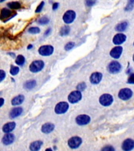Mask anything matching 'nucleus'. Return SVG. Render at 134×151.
I'll list each match as a JSON object with an SVG mask.
<instances>
[{"label":"nucleus","instance_id":"6e6552de","mask_svg":"<svg viewBox=\"0 0 134 151\" xmlns=\"http://www.w3.org/2000/svg\"><path fill=\"white\" fill-rule=\"evenodd\" d=\"M54 48L53 46H50V45H45V46H42V47H39L38 49V53H39L40 55L42 56H49L51 55L53 53Z\"/></svg>","mask_w":134,"mask_h":151},{"label":"nucleus","instance_id":"72a5a7b5","mask_svg":"<svg viewBox=\"0 0 134 151\" xmlns=\"http://www.w3.org/2000/svg\"><path fill=\"white\" fill-rule=\"evenodd\" d=\"M133 3H132V2H128V4H127V6L125 7V11H131V10H133Z\"/></svg>","mask_w":134,"mask_h":151},{"label":"nucleus","instance_id":"58836bf2","mask_svg":"<svg viewBox=\"0 0 134 151\" xmlns=\"http://www.w3.org/2000/svg\"><path fill=\"white\" fill-rule=\"evenodd\" d=\"M51 33V28H48V29H46V31L44 32V36H48V35H49Z\"/></svg>","mask_w":134,"mask_h":151},{"label":"nucleus","instance_id":"20e7f679","mask_svg":"<svg viewBox=\"0 0 134 151\" xmlns=\"http://www.w3.org/2000/svg\"><path fill=\"white\" fill-rule=\"evenodd\" d=\"M68 109H69V105H68V102L61 101V102L56 104V106H55V109H54V111L56 114H63L68 110Z\"/></svg>","mask_w":134,"mask_h":151},{"label":"nucleus","instance_id":"9d476101","mask_svg":"<svg viewBox=\"0 0 134 151\" xmlns=\"http://www.w3.org/2000/svg\"><path fill=\"white\" fill-rule=\"evenodd\" d=\"M90 116L88 115H85V114H82V115L78 116L75 121L77 123V124L80 125V126H83V125L88 124L90 122Z\"/></svg>","mask_w":134,"mask_h":151},{"label":"nucleus","instance_id":"dca6fc26","mask_svg":"<svg viewBox=\"0 0 134 151\" xmlns=\"http://www.w3.org/2000/svg\"><path fill=\"white\" fill-rule=\"evenodd\" d=\"M14 140H15V136H14V134H12V133H6L4 136L2 137V142L4 145L8 146V145H10V144L13 143Z\"/></svg>","mask_w":134,"mask_h":151},{"label":"nucleus","instance_id":"b1692460","mask_svg":"<svg viewBox=\"0 0 134 151\" xmlns=\"http://www.w3.org/2000/svg\"><path fill=\"white\" fill-rule=\"evenodd\" d=\"M7 6L12 9H21V4L19 2H9L7 3Z\"/></svg>","mask_w":134,"mask_h":151},{"label":"nucleus","instance_id":"423d86ee","mask_svg":"<svg viewBox=\"0 0 134 151\" xmlns=\"http://www.w3.org/2000/svg\"><path fill=\"white\" fill-rule=\"evenodd\" d=\"M122 69V65L119 62L116 61H111L110 64L108 65V72L111 74H116L118 73Z\"/></svg>","mask_w":134,"mask_h":151},{"label":"nucleus","instance_id":"2f4dec72","mask_svg":"<svg viewBox=\"0 0 134 151\" xmlns=\"http://www.w3.org/2000/svg\"><path fill=\"white\" fill-rule=\"evenodd\" d=\"M96 0H85V4L88 7L93 6L96 3Z\"/></svg>","mask_w":134,"mask_h":151},{"label":"nucleus","instance_id":"aec40b11","mask_svg":"<svg viewBox=\"0 0 134 151\" xmlns=\"http://www.w3.org/2000/svg\"><path fill=\"white\" fill-rule=\"evenodd\" d=\"M24 101V96L23 94H19L12 99L11 104L13 106H20L23 103Z\"/></svg>","mask_w":134,"mask_h":151},{"label":"nucleus","instance_id":"a18cd8bd","mask_svg":"<svg viewBox=\"0 0 134 151\" xmlns=\"http://www.w3.org/2000/svg\"><path fill=\"white\" fill-rule=\"evenodd\" d=\"M4 1H5V0H0V2H4Z\"/></svg>","mask_w":134,"mask_h":151},{"label":"nucleus","instance_id":"473e14b6","mask_svg":"<svg viewBox=\"0 0 134 151\" xmlns=\"http://www.w3.org/2000/svg\"><path fill=\"white\" fill-rule=\"evenodd\" d=\"M44 5H45L44 2H40V4L38 6L37 8H36V9H35V13H36V14H38V13H40V12L42 11V9H43V7H44Z\"/></svg>","mask_w":134,"mask_h":151},{"label":"nucleus","instance_id":"a19ab883","mask_svg":"<svg viewBox=\"0 0 134 151\" xmlns=\"http://www.w3.org/2000/svg\"><path fill=\"white\" fill-rule=\"evenodd\" d=\"M33 47V46L31 44H30V45H28V50H30V49H31V48H32Z\"/></svg>","mask_w":134,"mask_h":151},{"label":"nucleus","instance_id":"f704fd0d","mask_svg":"<svg viewBox=\"0 0 134 151\" xmlns=\"http://www.w3.org/2000/svg\"><path fill=\"white\" fill-rule=\"evenodd\" d=\"M101 151H115V150L112 146H105L102 148Z\"/></svg>","mask_w":134,"mask_h":151},{"label":"nucleus","instance_id":"2eb2a0df","mask_svg":"<svg viewBox=\"0 0 134 151\" xmlns=\"http://www.w3.org/2000/svg\"><path fill=\"white\" fill-rule=\"evenodd\" d=\"M102 77H103L102 73L96 72V73H92L90 78H89V80H90L92 84H98L102 80Z\"/></svg>","mask_w":134,"mask_h":151},{"label":"nucleus","instance_id":"37998d69","mask_svg":"<svg viewBox=\"0 0 134 151\" xmlns=\"http://www.w3.org/2000/svg\"><path fill=\"white\" fill-rule=\"evenodd\" d=\"M46 151H53V150H52L51 148H47L46 150Z\"/></svg>","mask_w":134,"mask_h":151},{"label":"nucleus","instance_id":"c756f323","mask_svg":"<svg viewBox=\"0 0 134 151\" xmlns=\"http://www.w3.org/2000/svg\"><path fill=\"white\" fill-rule=\"evenodd\" d=\"M78 91H84L86 88V83L84 82H82L78 83L77 85V87H76Z\"/></svg>","mask_w":134,"mask_h":151},{"label":"nucleus","instance_id":"c85d7f7f","mask_svg":"<svg viewBox=\"0 0 134 151\" xmlns=\"http://www.w3.org/2000/svg\"><path fill=\"white\" fill-rule=\"evenodd\" d=\"M19 71V67H16V66H12L11 68H10V71H9V73L11 74L12 76H16V74H18Z\"/></svg>","mask_w":134,"mask_h":151},{"label":"nucleus","instance_id":"bb28decb","mask_svg":"<svg viewBox=\"0 0 134 151\" xmlns=\"http://www.w3.org/2000/svg\"><path fill=\"white\" fill-rule=\"evenodd\" d=\"M15 61H16V65H18L19 66H22L24 65V64L25 62V58H24V57L23 55H18L16 57Z\"/></svg>","mask_w":134,"mask_h":151},{"label":"nucleus","instance_id":"f8f14e48","mask_svg":"<svg viewBox=\"0 0 134 151\" xmlns=\"http://www.w3.org/2000/svg\"><path fill=\"white\" fill-rule=\"evenodd\" d=\"M14 16H16V14H13V13L9 9H6V8H3V9H1L0 18L2 19V20L6 19V21H8V20H10L11 18H13Z\"/></svg>","mask_w":134,"mask_h":151},{"label":"nucleus","instance_id":"a878e982","mask_svg":"<svg viewBox=\"0 0 134 151\" xmlns=\"http://www.w3.org/2000/svg\"><path fill=\"white\" fill-rule=\"evenodd\" d=\"M37 23L40 25H46L49 23V19L47 17H42L37 21Z\"/></svg>","mask_w":134,"mask_h":151},{"label":"nucleus","instance_id":"0eeeda50","mask_svg":"<svg viewBox=\"0 0 134 151\" xmlns=\"http://www.w3.org/2000/svg\"><path fill=\"white\" fill-rule=\"evenodd\" d=\"M76 17V14L74 10H68L64 13L63 16V21L65 24H71L73 21L75 20Z\"/></svg>","mask_w":134,"mask_h":151},{"label":"nucleus","instance_id":"de8ad7c7","mask_svg":"<svg viewBox=\"0 0 134 151\" xmlns=\"http://www.w3.org/2000/svg\"><path fill=\"white\" fill-rule=\"evenodd\" d=\"M133 45H134V42H133Z\"/></svg>","mask_w":134,"mask_h":151},{"label":"nucleus","instance_id":"f3484780","mask_svg":"<svg viewBox=\"0 0 134 151\" xmlns=\"http://www.w3.org/2000/svg\"><path fill=\"white\" fill-rule=\"evenodd\" d=\"M55 128V125L52 123H46L42 126V133H45V134H49L51 133L53 131Z\"/></svg>","mask_w":134,"mask_h":151},{"label":"nucleus","instance_id":"ea45409f","mask_svg":"<svg viewBox=\"0 0 134 151\" xmlns=\"http://www.w3.org/2000/svg\"><path fill=\"white\" fill-rule=\"evenodd\" d=\"M0 101H1V105H0V106L2 107V106H3V103H4V99H2V98H1V99H0Z\"/></svg>","mask_w":134,"mask_h":151},{"label":"nucleus","instance_id":"7ed1b4c3","mask_svg":"<svg viewBox=\"0 0 134 151\" xmlns=\"http://www.w3.org/2000/svg\"><path fill=\"white\" fill-rule=\"evenodd\" d=\"M82 93H81V91L77 90V91H74L71 92L70 94L68 95V99L70 103L75 104L78 102L82 99Z\"/></svg>","mask_w":134,"mask_h":151},{"label":"nucleus","instance_id":"a211bd4d","mask_svg":"<svg viewBox=\"0 0 134 151\" xmlns=\"http://www.w3.org/2000/svg\"><path fill=\"white\" fill-rule=\"evenodd\" d=\"M16 127V123L15 122H9L6 123L4 126L2 127V132L4 133H9L13 132Z\"/></svg>","mask_w":134,"mask_h":151},{"label":"nucleus","instance_id":"f257e3e1","mask_svg":"<svg viewBox=\"0 0 134 151\" xmlns=\"http://www.w3.org/2000/svg\"><path fill=\"white\" fill-rule=\"evenodd\" d=\"M44 61H42V60H36L31 64L30 66H29V69L32 73H38L44 68Z\"/></svg>","mask_w":134,"mask_h":151},{"label":"nucleus","instance_id":"49530a36","mask_svg":"<svg viewBox=\"0 0 134 151\" xmlns=\"http://www.w3.org/2000/svg\"><path fill=\"white\" fill-rule=\"evenodd\" d=\"M133 61H134V54H133Z\"/></svg>","mask_w":134,"mask_h":151},{"label":"nucleus","instance_id":"4c0bfd02","mask_svg":"<svg viewBox=\"0 0 134 151\" xmlns=\"http://www.w3.org/2000/svg\"><path fill=\"white\" fill-rule=\"evenodd\" d=\"M59 7V3L58 2H54L53 4V10H56V9H58Z\"/></svg>","mask_w":134,"mask_h":151},{"label":"nucleus","instance_id":"6ab92c4d","mask_svg":"<svg viewBox=\"0 0 134 151\" xmlns=\"http://www.w3.org/2000/svg\"><path fill=\"white\" fill-rule=\"evenodd\" d=\"M22 113H23V109L21 107H16V108L12 109L10 113H9V117L14 119V118H16L21 115Z\"/></svg>","mask_w":134,"mask_h":151},{"label":"nucleus","instance_id":"c03bdc74","mask_svg":"<svg viewBox=\"0 0 134 151\" xmlns=\"http://www.w3.org/2000/svg\"><path fill=\"white\" fill-rule=\"evenodd\" d=\"M129 2H132V3H134V0H129Z\"/></svg>","mask_w":134,"mask_h":151},{"label":"nucleus","instance_id":"39448f33","mask_svg":"<svg viewBox=\"0 0 134 151\" xmlns=\"http://www.w3.org/2000/svg\"><path fill=\"white\" fill-rule=\"evenodd\" d=\"M133 96V91L129 88H122L118 92V98L123 101H127Z\"/></svg>","mask_w":134,"mask_h":151},{"label":"nucleus","instance_id":"9b49d317","mask_svg":"<svg viewBox=\"0 0 134 151\" xmlns=\"http://www.w3.org/2000/svg\"><path fill=\"white\" fill-rule=\"evenodd\" d=\"M126 40V35L123 33H118L113 38V43L116 46H120Z\"/></svg>","mask_w":134,"mask_h":151},{"label":"nucleus","instance_id":"ddd939ff","mask_svg":"<svg viewBox=\"0 0 134 151\" xmlns=\"http://www.w3.org/2000/svg\"><path fill=\"white\" fill-rule=\"evenodd\" d=\"M122 149L124 151H131L134 149V140L132 139H125L122 145Z\"/></svg>","mask_w":134,"mask_h":151},{"label":"nucleus","instance_id":"f03ea898","mask_svg":"<svg viewBox=\"0 0 134 151\" xmlns=\"http://www.w3.org/2000/svg\"><path fill=\"white\" fill-rule=\"evenodd\" d=\"M114 99L113 96L110 94H102L100 99H99V101L101 105L103 106H109L113 103Z\"/></svg>","mask_w":134,"mask_h":151},{"label":"nucleus","instance_id":"4468645a","mask_svg":"<svg viewBox=\"0 0 134 151\" xmlns=\"http://www.w3.org/2000/svg\"><path fill=\"white\" fill-rule=\"evenodd\" d=\"M122 50H123V48L121 46H116L114 48H112L110 51V57L115 59L119 58L120 56L122 54Z\"/></svg>","mask_w":134,"mask_h":151},{"label":"nucleus","instance_id":"5701e85b","mask_svg":"<svg viewBox=\"0 0 134 151\" xmlns=\"http://www.w3.org/2000/svg\"><path fill=\"white\" fill-rule=\"evenodd\" d=\"M35 86H36V81L35 80H28V81L25 82V83L24 84V87L28 90L33 89Z\"/></svg>","mask_w":134,"mask_h":151},{"label":"nucleus","instance_id":"4be33fe9","mask_svg":"<svg viewBox=\"0 0 134 151\" xmlns=\"http://www.w3.org/2000/svg\"><path fill=\"white\" fill-rule=\"evenodd\" d=\"M42 145V142L40 141V140H38V141H35L31 142L29 146V149H30L31 151H38L41 149Z\"/></svg>","mask_w":134,"mask_h":151},{"label":"nucleus","instance_id":"79ce46f5","mask_svg":"<svg viewBox=\"0 0 134 151\" xmlns=\"http://www.w3.org/2000/svg\"><path fill=\"white\" fill-rule=\"evenodd\" d=\"M9 55H11L13 58H14V57H15V54H14V53H13V54H12V53H9Z\"/></svg>","mask_w":134,"mask_h":151},{"label":"nucleus","instance_id":"7c9ffc66","mask_svg":"<svg viewBox=\"0 0 134 151\" xmlns=\"http://www.w3.org/2000/svg\"><path fill=\"white\" fill-rule=\"evenodd\" d=\"M75 42H68L67 44L65 45V47H64V49H65V50H71L72 49L73 47H75Z\"/></svg>","mask_w":134,"mask_h":151},{"label":"nucleus","instance_id":"393cba45","mask_svg":"<svg viewBox=\"0 0 134 151\" xmlns=\"http://www.w3.org/2000/svg\"><path fill=\"white\" fill-rule=\"evenodd\" d=\"M70 27L68 25H64L63 26L62 28H61V30H60V35L61 36H65V35H68L70 32Z\"/></svg>","mask_w":134,"mask_h":151},{"label":"nucleus","instance_id":"c9c22d12","mask_svg":"<svg viewBox=\"0 0 134 151\" xmlns=\"http://www.w3.org/2000/svg\"><path fill=\"white\" fill-rule=\"evenodd\" d=\"M128 83L134 84V73H131L128 78Z\"/></svg>","mask_w":134,"mask_h":151},{"label":"nucleus","instance_id":"e433bc0d","mask_svg":"<svg viewBox=\"0 0 134 151\" xmlns=\"http://www.w3.org/2000/svg\"><path fill=\"white\" fill-rule=\"evenodd\" d=\"M5 76H6V73H5L4 71H0V81H2V80H4Z\"/></svg>","mask_w":134,"mask_h":151},{"label":"nucleus","instance_id":"412c9836","mask_svg":"<svg viewBox=\"0 0 134 151\" xmlns=\"http://www.w3.org/2000/svg\"><path fill=\"white\" fill-rule=\"evenodd\" d=\"M128 25H129V24L127 21H122L121 23L118 24L116 27H115V31L116 32H118V33H121L122 32H124L128 28Z\"/></svg>","mask_w":134,"mask_h":151},{"label":"nucleus","instance_id":"1a4fd4ad","mask_svg":"<svg viewBox=\"0 0 134 151\" xmlns=\"http://www.w3.org/2000/svg\"><path fill=\"white\" fill-rule=\"evenodd\" d=\"M82 140L80 137L74 136L71 137V139H69V140H68V144L70 148L77 149L82 145Z\"/></svg>","mask_w":134,"mask_h":151},{"label":"nucleus","instance_id":"cd10ccee","mask_svg":"<svg viewBox=\"0 0 134 151\" xmlns=\"http://www.w3.org/2000/svg\"><path fill=\"white\" fill-rule=\"evenodd\" d=\"M28 32L30 34H38L40 32V29L38 27H31V28H28Z\"/></svg>","mask_w":134,"mask_h":151}]
</instances>
